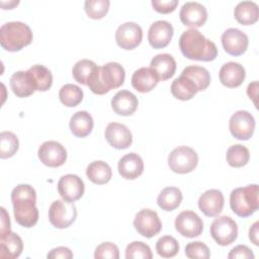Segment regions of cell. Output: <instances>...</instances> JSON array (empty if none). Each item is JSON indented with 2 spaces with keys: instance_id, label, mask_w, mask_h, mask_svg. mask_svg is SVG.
<instances>
[{
  "instance_id": "6da1fadb",
  "label": "cell",
  "mask_w": 259,
  "mask_h": 259,
  "mask_svg": "<svg viewBox=\"0 0 259 259\" xmlns=\"http://www.w3.org/2000/svg\"><path fill=\"white\" fill-rule=\"evenodd\" d=\"M11 202L15 222L24 228L33 227L38 221V209L35 205L36 192L28 184H18L11 192Z\"/></svg>"
},
{
  "instance_id": "7a4b0ae2",
  "label": "cell",
  "mask_w": 259,
  "mask_h": 259,
  "mask_svg": "<svg viewBox=\"0 0 259 259\" xmlns=\"http://www.w3.org/2000/svg\"><path fill=\"white\" fill-rule=\"evenodd\" d=\"M179 49L189 60L210 62L218 56V49L213 41L207 39L196 28H189L180 35Z\"/></svg>"
},
{
  "instance_id": "3957f363",
  "label": "cell",
  "mask_w": 259,
  "mask_h": 259,
  "mask_svg": "<svg viewBox=\"0 0 259 259\" xmlns=\"http://www.w3.org/2000/svg\"><path fill=\"white\" fill-rule=\"evenodd\" d=\"M124 78L123 67L116 62H109L94 69L88 79L87 86L93 93L103 95L112 89L120 87L124 82Z\"/></svg>"
},
{
  "instance_id": "277c9868",
  "label": "cell",
  "mask_w": 259,
  "mask_h": 259,
  "mask_svg": "<svg viewBox=\"0 0 259 259\" xmlns=\"http://www.w3.org/2000/svg\"><path fill=\"white\" fill-rule=\"evenodd\" d=\"M33 38L30 27L21 21L4 23L0 28L1 47L8 52H18L31 44Z\"/></svg>"
},
{
  "instance_id": "5b68a950",
  "label": "cell",
  "mask_w": 259,
  "mask_h": 259,
  "mask_svg": "<svg viewBox=\"0 0 259 259\" xmlns=\"http://www.w3.org/2000/svg\"><path fill=\"white\" fill-rule=\"evenodd\" d=\"M230 205L240 218H248L259 208L258 185L250 184L235 188L230 194Z\"/></svg>"
},
{
  "instance_id": "8992f818",
  "label": "cell",
  "mask_w": 259,
  "mask_h": 259,
  "mask_svg": "<svg viewBox=\"0 0 259 259\" xmlns=\"http://www.w3.org/2000/svg\"><path fill=\"white\" fill-rule=\"evenodd\" d=\"M197 163V153L187 146H179L175 148L168 156V165L170 169L178 174L192 172L196 168Z\"/></svg>"
},
{
  "instance_id": "52a82bcc",
  "label": "cell",
  "mask_w": 259,
  "mask_h": 259,
  "mask_svg": "<svg viewBox=\"0 0 259 259\" xmlns=\"http://www.w3.org/2000/svg\"><path fill=\"white\" fill-rule=\"evenodd\" d=\"M77 218V208L73 202L65 199L55 200L49 208V221L57 229L70 227Z\"/></svg>"
},
{
  "instance_id": "ba28073f",
  "label": "cell",
  "mask_w": 259,
  "mask_h": 259,
  "mask_svg": "<svg viewBox=\"0 0 259 259\" xmlns=\"http://www.w3.org/2000/svg\"><path fill=\"white\" fill-rule=\"evenodd\" d=\"M209 232L217 244L228 246L236 241L238 237V226L232 218L223 215L211 223Z\"/></svg>"
},
{
  "instance_id": "9c48e42d",
  "label": "cell",
  "mask_w": 259,
  "mask_h": 259,
  "mask_svg": "<svg viewBox=\"0 0 259 259\" xmlns=\"http://www.w3.org/2000/svg\"><path fill=\"white\" fill-rule=\"evenodd\" d=\"M254 116L247 110H238L232 114L229 121V128L232 136L241 141L249 140L255 131Z\"/></svg>"
},
{
  "instance_id": "30bf717a",
  "label": "cell",
  "mask_w": 259,
  "mask_h": 259,
  "mask_svg": "<svg viewBox=\"0 0 259 259\" xmlns=\"http://www.w3.org/2000/svg\"><path fill=\"white\" fill-rule=\"evenodd\" d=\"M134 227L141 236L150 239L161 232L162 223L155 210L143 208L136 214Z\"/></svg>"
},
{
  "instance_id": "8fae6325",
  "label": "cell",
  "mask_w": 259,
  "mask_h": 259,
  "mask_svg": "<svg viewBox=\"0 0 259 259\" xmlns=\"http://www.w3.org/2000/svg\"><path fill=\"white\" fill-rule=\"evenodd\" d=\"M143 39V29L136 22L127 21L120 24L115 31V41L123 50L131 51L137 48Z\"/></svg>"
},
{
  "instance_id": "7c38bea8",
  "label": "cell",
  "mask_w": 259,
  "mask_h": 259,
  "mask_svg": "<svg viewBox=\"0 0 259 259\" xmlns=\"http://www.w3.org/2000/svg\"><path fill=\"white\" fill-rule=\"evenodd\" d=\"M40 162L52 168L64 165L67 160V151L65 147L56 141H47L42 143L37 151Z\"/></svg>"
},
{
  "instance_id": "4fadbf2b",
  "label": "cell",
  "mask_w": 259,
  "mask_h": 259,
  "mask_svg": "<svg viewBox=\"0 0 259 259\" xmlns=\"http://www.w3.org/2000/svg\"><path fill=\"white\" fill-rule=\"evenodd\" d=\"M175 229L183 237L194 238L201 235L203 222L196 212L183 210L175 219Z\"/></svg>"
},
{
  "instance_id": "5bb4252c",
  "label": "cell",
  "mask_w": 259,
  "mask_h": 259,
  "mask_svg": "<svg viewBox=\"0 0 259 259\" xmlns=\"http://www.w3.org/2000/svg\"><path fill=\"white\" fill-rule=\"evenodd\" d=\"M225 52L231 56L238 57L243 55L249 45V39L246 33L238 28H228L221 37Z\"/></svg>"
},
{
  "instance_id": "9a60e30c",
  "label": "cell",
  "mask_w": 259,
  "mask_h": 259,
  "mask_svg": "<svg viewBox=\"0 0 259 259\" xmlns=\"http://www.w3.org/2000/svg\"><path fill=\"white\" fill-rule=\"evenodd\" d=\"M58 191L63 199L74 202L83 196L85 185L79 176L75 174H67L60 178L58 182Z\"/></svg>"
},
{
  "instance_id": "2e32d148",
  "label": "cell",
  "mask_w": 259,
  "mask_h": 259,
  "mask_svg": "<svg viewBox=\"0 0 259 259\" xmlns=\"http://www.w3.org/2000/svg\"><path fill=\"white\" fill-rule=\"evenodd\" d=\"M181 22L188 27L202 26L207 20L206 8L198 2H185L179 12Z\"/></svg>"
},
{
  "instance_id": "e0dca14e",
  "label": "cell",
  "mask_w": 259,
  "mask_h": 259,
  "mask_svg": "<svg viewBox=\"0 0 259 259\" xmlns=\"http://www.w3.org/2000/svg\"><path fill=\"white\" fill-rule=\"evenodd\" d=\"M107 143L114 149H127L133 143V136L127 126L118 122H110L104 132Z\"/></svg>"
},
{
  "instance_id": "ac0fdd59",
  "label": "cell",
  "mask_w": 259,
  "mask_h": 259,
  "mask_svg": "<svg viewBox=\"0 0 259 259\" xmlns=\"http://www.w3.org/2000/svg\"><path fill=\"white\" fill-rule=\"evenodd\" d=\"M173 36V26L166 20L153 22L148 31V40L152 48L163 49L167 47Z\"/></svg>"
},
{
  "instance_id": "d6986e66",
  "label": "cell",
  "mask_w": 259,
  "mask_h": 259,
  "mask_svg": "<svg viewBox=\"0 0 259 259\" xmlns=\"http://www.w3.org/2000/svg\"><path fill=\"white\" fill-rule=\"evenodd\" d=\"M224 194L219 189H208L198 198V207L204 215L212 218L222 212L224 207Z\"/></svg>"
},
{
  "instance_id": "ffe728a7",
  "label": "cell",
  "mask_w": 259,
  "mask_h": 259,
  "mask_svg": "<svg viewBox=\"0 0 259 259\" xmlns=\"http://www.w3.org/2000/svg\"><path fill=\"white\" fill-rule=\"evenodd\" d=\"M246 72L244 67L235 62H228L222 66L219 72L221 83L228 88L239 87L245 80Z\"/></svg>"
},
{
  "instance_id": "44dd1931",
  "label": "cell",
  "mask_w": 259,
  "mask_h": 259,
  "mask_svg": "<svg viewBox=\"0 0 259 259\" xmlns=\"http://www.w3.org/2000/svg\"><path fill=\"white\" fill-rule=\"evenodd\" d=\"M117 169L122 178L134 180L143 174L144 162L137 153H128L120 158Z\"/></svg>"
},
{
  "instance_id": "7402d4cb",
  "label": "cell",
  "mask_w": 259,
  "mask_h": 259,
  "mask_svg": "<svg viewBox=\"0 0 259 259\" xmlns=\"http://www.w3.org/2000/svg\"><path fill=\"white\" fill-rule=\"evenodd\" d=\"M139 101L137 96L128 90L118 91L111 99L113 111L122 116L132 115L138 108Z\"/></svg>"
},
{
  "instance_id": "603a6c76",
  "label": "cell",
  "mask_w": 259,
  "mask_h": 259,
  "mask_svg": "<svg viewBox=\"0 0 259 259\" xmlns=\"http://www.w3.org/2000/svg\"><path fill=\"white\" fill-rule=\"evenodd\" d=\"M9 84L13 93L20 98L28 97L36 91L33 79L28 70L15 72L10 77Z\"/></svg>"
},
{
  "instance_id": "cb8c5ba5",
  "label": "cell",
  "mask_w": 259,
  "mask_h": 259,
  "mask_svg": "<svg viewBox=\"0 0 259 259\" xmlns=\"http://www.w3.org/2000/svg\"><path fill=\"white\" fill-rule=\"evenodd\" d=\"M150 68L156 73L159 81H165L175 74L176 61L169 54H159L151 60Z\"/></svg>"
},
{
  "instance_id": "d4e9b609",
  "label": "cell",
  "mask_w": 259,
  "mask_h": 259,
  "mask_svg": "<svg viewBox=\"0 0 259 259\" xmlns=\"http://www.w3.org/2000/svg\"><path fill=\"white\" fill-rule=\"evenodd\" d=\"M159 82L156 73L147 67H143L134 72L132 76V86L141 93L150 92Z\"/></svg>"
},
{
  "instance_id": "484cf974",
  "label": "cell",
  "mask_w": 259,
  "mask_h": 259,
  "mask_svg": "<svg viewBox=\"0 0 259 259\" xmlns=\"http://www.w3.org/2000/svg\"><path fill=\"white\" fill-rule=\"evenodd\" d=\"M22 250L23 242L16 233L10 232L0 237V258L15 259L20 256Z\"/></svg>"
},
{
  "instance_id": "4316f807",
  "label": "cell",
  "mask_w": 259,
  "mask_h": 259,
  "mask_svg": "<svg viewBox=\"0 0 259 259\" xmlns=\"http://www.w3.org/2000/svg\"><path fill=\"white\" fill-rule=\"evenodd\" d=\"M70 130L77 138L87 137L93 130V118L91 114L85 110L75 112L70 118Z\"/></svg>"
},
{
  "instance_id": "83f0119b",
  "label": "cell",
  "mask_w": 259,
  "mask_h": 259,
  "mask_svg": "<svg viewBox=\"0 0 259 259\" xmlns=\"http://www.w3.org/2000/svg\"><path fill=\"white\" fill-rule=\"evenodd\" d=\"M236 20L243 25H252L259 17L258 5L253 1L239 2L234 10Z\"/></svg>"
},
{
  "instance_id": "f1b7e54d",
  "label": "cell",
  "mask_w": 259,
  "mask_h": 259,
  "mask_svg": "<svg viewBox=\"0 0 259 259\" xmlns=\"http://www.w3.org/2000/svg\"><path fill=\"white\" fill-rule=\"evenodd\" d=\"M198 92L196 85L191 79L180 75L178 78L174 79L171 84L172 95L179 100H189Z\"/></svg>"
},
{
  "instance_id": "f546056e",
  "label": "cell",
  "mask_w": 259,
  "mask_h": 259,
  "mask_svg": "<svg viewBox=\"0 0 259 259\" xmlns=\"http://www.w3.org/2000/svg\"><path fill=\"white\" fill-rule=\"evenodd\" d=\"M86 175L88 179L94 184L102 185L109 182L112 176L110 166L103 161L91 162L86 168Z\"/></svg>"
},
{
  "instance_id": "4dcf8cb0",
  "label": "cell",
  "mask_w": 259,
  "mask_h": 259,
  "mask_svg": "<svg viewBox=\"0 0 259 259\" xmlns=\"http://www.w3.org/2000/svg\"><path fill=\"white\" fill-rule=\"evenodd\" d=\"M182 198L183 195L179 188L169 186L162 189V191L159 193L157 203L161 209L165 211H172L180 205Z\"/></svg>"
},
{
  "instance_id": "1f68e13d",
  "label": "cell",
  "mask_w": 259,
  "mask_h": 259,
  "mask_svg": "<svg viewBox=\"0 0 259 259\" xmlns=\"http://www.w3.org/2000/svg\"><path fill=\"white\" fill-rule=\"evenodd\" d=\"M181 75L191 79L196 85L198 91L205 90L210 84L209 72L200 66H187L183 69Z\"/></svg>"
},
{
  "instance_id": "d6a6232c",
  "label": "cell",
  "mask_w": 259,
  "mask_h": 259,
  "mask_svg": "<svg viewBox=\"0 0 259 259\" xmlns=\"http://www.w3.org/2000/svg\"><path fill=\"white\" fill-rule=\"evenodd\" d=\"M30 73L36 91H47L53 84V75L51 71L42 65H34L28 69Z\"/></svg>"
},
{
  "instance_id": "836d02e7",
  "label": "cell",
  "mask_w": 259,
  "mask_h": 259,
  "mask_svg": "<svg viewBox=\"0 0 259 259\" xmlns=\"http://www.w3.org/2000/svg\"><path fill=\"white\" fill-rule=\"evenodd\" d=\"M226 159L231 167L240 168L245 166L249 162L250 153L245 146L241 144H236L228 149Z\"/></svg>"
},
{
  "instance_id": "e575fe53",
  "label": "cell",
  "mask_w": 259,
  "mask_h": 259,
  "mask_svg": "<svg viewBox=\"0 0 259 259\" xmlns=\"http://www.w3.org/2000/svg\"><path fill=\"white\" fill-rule=\"evenodd\" d=\"M60 101L67 107L77 106L83 99L82 89L74 84H65L59 91Z\"/></svg>"
},
{
  "instance_id": "d590c367",
  "label": "cell",
  "mask_w": 259,
  "mask_h": 259,
  "mask_svg": "<svg viewBox=\"0 0 259 259\" xmlns=\"http://www.w3.org/2000/svg\"><path fill=\"white\" fill-rule=\"evenodd\" d=\"M19 148V141L16 135L11 132L0 134V158L7 159L13 157Z\"/></svg>"
},
{
  "instance_id": "8d00e7d4",
  "label": "cell",
  "mask_w": 259,
  "mask_h": 259,
  "mask_svg": "<svg viewBox=\"0 0 259 259\" xmlns=\"http://www.w3.org/2000/svg\"><path fill=\"white\" fill-rule=\"evenodd\" d=\"M96 67L97 65L93 61L88 59H83L78 61L74 65L72 70V75L78 83L82 85H87L88 79Z\"/></svg>"
},
{
  "instance_id": "74e56055",
  "label": "cell",
  "mask_w": 259,
  "mask_h": 259,
  "mask_svg": "<svg viewBox=\"0 0 259 259\" xmlns=\"http://www.w3.org/2000/svg\"><path fill=\"white\" fill-rule=\"evenodd\" d=\"M156 251L163 258L174 257L179 251L178 241L172 236H163L156 243Z\"/></svg>"
},
{
  "instance_id": "f35d334b",
  "label": "cell",
  "mask_w": 259,
  "mask_h": 259,
  "mask_svg": "<svg viewBox=\"0 0 259 259\" xmlns=\"http://www.w3.org/2000/svg\"><path fill=\"white\" fill-rule=\"evenodd\" d=\"M110 2L108 0H86L84 9L89 18L101 19L108 12Z\"/></svg>"
},
{
  "instance_id": "ab89813d",
  "label": "cell",
  "mask_w": 259,
  "mask_h": 259,
  "mask_svg": "<svg viewBox=\"0 0 259 259\" xmlns=\"http://www.w3.org/2000/svg\"><path fill=\"white\" fill-rule=\"evenodd\" d=\"M153 254L151 248L141 241L130 243L125 249L126 259H152Z\"/></svg>"
},
{
  "instance_id": "60d3db41",
  "label": "cell",
  "mask_w": 259,
  "mask_h": 259,
  "mask_svg": "<svg viewBox=\"0 0 259 259\" xmlns=\"http://www.w3.org/2000/svg\"><path fill=\"white\" fill-rule=\"evenodd\" d=\"M185 255L190 259H208L210 257L208 247L199 241L188 243L185 247Z\"/></svg>"
},
{
  "instance_id": "b9f144b4",
  "label": "cell",
  "mask_w": 259,
  "mask_h": 259,
  "mask_svg": "<svg viewBox=\"0 0 259 259\" xmlns=\"http://www.w3.org/2000/svg\"><path fill=\"white\" fill-rule=\"evenodd\" d=\"M95 259H118L119 250L118 247L111 242H104L98 245L94 252Z\"/></svg>"
},
{
  "instance_id": "7bdbcfd3",
  "label": "cell",
  "mask_w": 259,
  "mask_h": 259,
  "mask_svg": "<svg viewBox=\"0 0 259 259\" xmlns=\"http://www.w3.org/2000/svg\"><path fill=\"white\" fill-rule=\"evenodd\" d=\"M151 4L157 12L167 14L173 12L176 9L178 5V0H152Z\"/></svg>"
},
{
  "instance_id": "ee69618b",
  "label": "cell",
  "mask_w": 259,
  "mask_h": 259,
  "mask_svg": "<svg viewBox=\"0 0 259 259\" xmlns=\"http://www.w3.org/2000/svg\"><path fill=\"white\" fill-rule=\"evenodd\" d=\"M254 254L251 251L250 248H248L245 245H238L235 248L231 250V252L228 255L229 259H236V258H241V259H254Z\"/></svg>"
},
{
  "instance_id": "f6af8a7d",
  "label": "cell",
  "mask_w": 259,
  "mask_h": 259,
  "mask_svg": "<svg viewBox=\"0 0 259 259\" xmlns=\"http://www.w3.org/2000/svg\"><path fill=\"white\" fill-rule=\"evenodd\" d=\"M47 257L50 259H71L73 258V253L67 247H57L52 249Z\"/></svg>"
},
{
  "instance_id": "bcb514c9",
  "label": "cell",
  "mask_w": 259,
  "mask_h": 259,
  "mask_svg": "<svg viewBox=\"0 0 259 259\" xmlns=\"http://www.w3.org/2000/svg\"><path fill=\"white\" fill-rule=\"evenodd\" d=\"M1 225H0V237H4L8 233L11 232L10 230V219L9 214L7 213L6 209L4 207H1Z\"/></svg>"
},
{
  "instance_id": "7dc6e473",
  "label": "cell",
  "mask_w": 259,
  "mask_h": 259,
  "mask_svg": "<svg viewBox=\"0 0 259 259\" xmlns=\"http://www.w3.org/2000/svg\"><path fill=\"white\" fill-rule=\"evenodd\" d=\"M258 228H259V222H255L252 227L249 230V239L251 242L258 246L259 245V240H258Z\"/></svg>"
},
{
  "instance_id": "c3c4849f",
  "label": "cell",
  "mask_w": 259,
  "mask_h": 259,
  "mask_svg": "<svg viewBox=\"0 0 259 259\" xmlns=\"http://www.w3.org/2000/svg\"><path fill=\"white\" fill-rule=\"evenodd\" d=\"M257 90H258V82H257V81H254V82H252V83H250V84L248 85L247 94H248L249 98L253 100V102H254L255 105L257 104V101H256Z\"/></svg>"
}]
</instances>
